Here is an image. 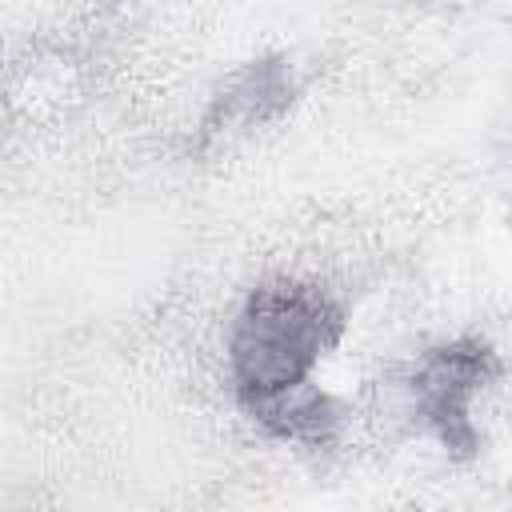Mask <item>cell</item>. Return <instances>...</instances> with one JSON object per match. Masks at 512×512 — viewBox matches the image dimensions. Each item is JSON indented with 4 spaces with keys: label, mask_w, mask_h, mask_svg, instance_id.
<instances>
[{
    "label": "cell",
    "mask_w": 512,
    "mask_h": 512,
    "mask_svg": "<svg viewBox=\"0 0 512 512\" xmlns=\"http://www.w3.org/2000/svg\"><path fill=\"white\" fill-rule=\"evenodd\" d=\"M492 376V352L460 340L448 348H436L416 380H412V396L416 408L424 416V424L448 444V448H472V400L484 388V380Z\"/></svg>",
    "instance_id": "cell-2"
},
{
    "label": "cell",
    "mask_w": 512,
    "mask_h": 512,
    "mask_svg": "<svg viewBox=\"0 0 512 512\" xmlns=\"http://www.w3.org/2000/svg\"><path fill=\"white\" fill-rule=\"evenodd\" d=\"M340 308L308 284L256 288L232 324V380L248 408L312 384V368L340 340Z\"/></svg>",
    "instance_id": "cell-1"
}]
</instances>
